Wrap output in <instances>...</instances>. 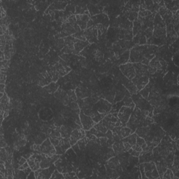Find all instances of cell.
<instances>
[{
	"mask_svg": "<svg viewBox=\"0 0 179 179\" xmlns=\"http://www.w3.org/2000/svg\"><path fill=\"white\" fill-rule=\"evenodd\" d=\"M154 48L155 46L151 45H136L132 48L130 52V63H139L144 58H148L150 60L154 57Z\"/></svg>",
	"mask_w": 179,
	"mask_h": 179,
	"instance_id": "6da1fadb",
	"label": "cell"
},
{
	"mask_svg": "<svg viewBox=\"0 0 179 179\" xmlns=\"http://www.w3.org/2000/svg\"><path fill=\"white\" fill-rule=\"evenodd\" d=\"M144 118H145V117L143 116L141 110L135 106L131 116H130L128 122H127L126 126L130 128L133 132H134L135 130L139 126V125L144 120Z\"/></svg>",
	"mask_w": 179,
	"mask_h": 179,
	"instance_id": "7a4b0ae2",
	"label": "cell"
},
{
	"mask_svg": "<svg viewBox=\"0 0 179 179\" xmlns=\"http://www.w3.org/2000/svg\"><path fill=\"white\" fill-rule=\"evenodd\" d=\"M134 109V107L123 106L119 110L118 113V120L121 123L122 126H126L127 122H128Z\"/></svg>",
	"mask_w": 179,
	"mask_h": 179,
	"instance_id": "3957f363",
	"label": "cell"
},
{
	"mask_svg": "<svg viewBox=\"0 0 179 179\" xmlns=\"http://www.w3.org/2000/svg\"><path fill=\"white\" fill-rule=\"evenodd\" d=\"M144 169V174L148 178H159L160 176L156 169L155 163L153 161L149 162L143 163Z\"/></svg>",
	"mask_w": 179,
	"mask_h": 179,
	"instance_id": "277c9868",
	"label": "cell"
},
{
	"mask_svg": "<svg viewBox=\"0 0 179 179\" xmlns=\"http://www.w3.org/2000/svg\"><path fill=\"white\" fill-rule=\"evenodd\" d=\"M118 120V113L111 112V114H106L105 116L102 120V122L108 130H113V129L116 127V124Z\"/></svg>",
	"mask_w": 179,
	"mask_h": 179,
	"instance_id": "5b68a950",
	"label": "cell"
},
{
	"mask_svg": "<svg viewBox=\"0 0 179 179\" xmlns=\"http://www.w3.org/2000/svg\"><path fill=\"white\" fill-rule=\"evenodd\" d=\"M95 108L98 113L106 115L112 109V105L107 100H104V99H101L95 103Z\"/></svg>",
	"mask_w": 179,
	"mask_h": 179,
	"instance_id": "8992f818",
	"label": "cell"
},
{
	"mask_svg": "<svg viewBox=\"0 0 179 179\" xmlns=\"http://www.w3.org/2000/svg\"><path fill=\"white\" fill-rule=\"evenodd\" d=\"M41 153L51 157L56 154V150L49 139H46L40 145Z\"/></svg>",
	"mask_w": 179,
	"mask_h": 179,
	"instance_id": "52a82bcc",
	"label": "cell"
},
{
	"mask_svg": "<svg viewBox=\"0 0 179 179\" xmlns=\"http://www.w3.org/2000/svg\"><path fill=\"white\" fill-rule=\"evenodd\" d=\"M120 69L122 73L126 76L128 79L130 80V81H132L136 76V73H135V70L132 63L128 62V63L122 64L120 66Z\"/></svg>",
	"mask_w": 179,
	"mask_h": 179,
	"instance_id": "ba28073f",
	"label": "cell"
},
{
	"mask_svg": "<svg viewBox=\"0 0 179 179\" xmlns=\"http://www.w3.org/2000/svg\"><path fill=\"white\" fill-rule=\"evenodd\" d=\"M79 118L80 120H81V125H82V128L85 131L90 130L91 128H93L94 125H95V122L92 120V118L85 115L83 112L79 113Z\"/></svg>",
	"mask_w": 179,
	"mask_h": 179,
	"instance_id": "9c48e42d",
	"label": "cell"
},
{
	"mask_svg": "<svg viewBox=\"0 0 179 179\" xmlns=\"http://www.w3.org/2000/svg\"><path fill=\"white\" fill-rule=\"evenodd\" d=\"M83 34L85 36V38L89 43L95 42L98 37V32H97V29L95 26L86 28L85 30H83Z\"/></svg>",
	"mask_w": 179,
	"mask_h": 179,
	"instance_id": "30bf717a",
	"label": "cell"
},
{
	"mask_svg": "<svg viewBox=\"0 0 179 179\" xmlns=\"http://www.w3.org/2000/svg\"><path fill=\"white\" fill-rule=\"evenodd\" d=\"M42 159V154H34L31 155L30 158L27 159V162L29 167L32 171L38 170L40 169V162Z\"/></svg>",
	"mask_w": 179,
	"mask_h": 179,
	"instance_id": "8fae6325",
	"label": "cell"
},
{
	"mask_svg": "<svg viewBox=\"0 0 179 179\" xmlns=\"http://www.w3.org/2000/svg\"><path fill=\"white\" fill-rule=\"evenodd\" d=\"M85 136V131L83 128L74 129L72 131L69 137V141L71 146L76 144L78 141L82 138Z\"/></svg>",
	"mask_w": 179,
	"mask_h": 179,
	"instance_id": "7c38bea8",
	"label": "cell"
},
{
	"mask_svg": "<svg viewBox=\"0 0 179 179\" xmlns=\"http://www.w3.org/2000/svg\"><path fill=\"white\" fill-rule=\"evenodd\" d=\"M132 81L135 85L138 90L141 91L148 84L149 78L148 76H135Z\"/></svg>",
	"mask_w": 179,
	"mask_h": 179,
	"instance_id": "4fadbf2b",
	"label": "cell"
},
{
	"mask_svg": "<svg viewBox=\"0 0 179 179\" xmlns=\"http://www.w3.org/2000/svg\"><path fill=\"white\" fill-rule=\"evenodd\" d=\"M76 23L77 25L79 26L81 30H85L87 28V23L90 20L89 14H80V15H76Z\"/></svg>",
	"mask_w": 179,
	"mask_h": 179,
	"instance_id": "5bb4252c",
	"label": "cell"
},
{
	"mask_svg": "<svg viewBox=\"0 0 179 179\" xmlns=\"http://www.w3.org/2000/svg\"><path fill=\"white\" fill-rule=\"evenodd\" d=\"M134 68L136 73V76H148V66L139 63L133 64Z\"/></svg>",
	"mask_w": 179,
	"mask_h": 179,
	"instance_id": "9a60e30c",
	"label": "cell"
},
{
	"mask_svg": "<svg viewBox=\"0 0 179 179\" xmlns=\"http://www.w3.org/2000/svg\"><path fill=\"white\" fill-rule=\"evenodd\" d=\"M55 97L59 100V101H61L62 102V104L66 106L69 104V103L71 102L69 98L68 95H67V93L66 92H64V90L61 89H58L57 91L54 93Z\"/></svg>",
	"mask_w": 179,
	"mask_h": 179,
	"instance_id": "2e32d148",
	"label": "cell"
},
{
	"mask_svg": "<svg viewBox=\"0 0 179 179\" xmlns=\"http://www.w3.org/2000/svg\"><path fill=\"white\" fill-rule=\"evenodd\" d=\"M106 166L110 169L116 170L117 172L118 170H121L120 162H119L118 158H116V157H112V158H111V159L108 160L107 164Z\"/></svg>",
	"mask_w": 179,
	"mask_h": 179,
	"instance_id": "e0dca14e",
	"label": "cell"
},
{
	"mask_svg": "<svg viewBox=\"0 0 179 179\" xmlns=\"http://www.w3.org/2000/svg\"><path fill=\"white\" fill-rule=\"evenodd\" d=\"M89 44V42L87 41H81L78 40L76 43H74V49H73V54L78 55L84 50Z\"/></svg>",
	"mask_w": 179,
	"mask_h": 179,
	"instance_id": "ac0fdd59",
	"label": "cell"
},
{
	"mask_svg": "<svg viewBox=\"0 0 179 179\" xmlns=\"http://www.w3.org/2000/svg\"><path fill=\"white\" fill-rule=\"evenodd\" d=\"M53 159L48 155L42 154V159L40 162V169H47L53 164Z\"/></svg>",
	"mask_w": 179,
	"mask_h": 179,
	"instance_id": "d6986e66",
	"label": "cell"
},
{
	"mask_svg": "<svg viewBox=\"0 0 179 179\" xmlns=\"http://www.w3.org/2000/svg\"><path fill=\"white\" fill-rule=\"evenodd\" d=\"M150 125H140V127L136 128L135 130L136 134L138 136H140L141 138H145L147 136L148 134L150 132Z\"/></svg>",
	"mask_w": 179,
	"mask_h": 179,
	"instance_id": "ffe728a7",
	"label": "cell"
},
{
	"mask_svg": "<svg viewBox=\"0 0 179 179\" xmlns=\"http://www.w3.org/2000/svg\"><path fill=\"white\" fill-rule=\"evenodd\" d=\"M112 148L113 151L114 152V153L116 155H121V154L125 152V147H124L123 143H122V141L114 142L112 145Z\"/></svg>",
	"mask_w": 179,
	"mask_h": 179,
	"instance_id": "44dd1931",
	"label": "cell"
},
{
	"mask_svg": "<svg viewBox=\"0 0 179 179\" xmlns=\"http://www.w3.org/2000/svg\"><path fill=\"white\" fill-rule=\"evenodd\" d=\"M139 162L141 163H145V162H149L153 160V151L150 152H144L142 151L140 153L139 155Z\"/></svg>",
	"mask_w": 179,
	"mask_h": 179,
	"instance_id": "7402d4cb",
	"label": "cell"
},
{
	"mask_svg": "<svg viewBox=\"0 0 179 179\" xmlns=\"http://www.w3.org/2000/svg\"><path fill=\"white\" fill-rule=\"evenodd\" d=\"M75 93L78 99H85L88 97L87 90L83 86H78L75 90Z\"/></svg>",
	"mask_w": 179,
	"mask_h": 179,
	"instance_id": "603a6c76",
	"label": "cell"
},
{
	"mask_svg": "<svg viewBox=\"0 0 179 179\" xmlns=\"http://www.w3.org/2000/svg\"><path fill=\"white\" fill-rule=\"evenodd\" d=\"M72 131H73V129L71 127L66 126V125H62L60 127V134L62 138L69 139Z\"/></svg>",
	"mask_w": 179,
	"mask_h": 179,
	"instance_id": "cb8c5ba5",
	"label": "cell"
},
{
	"mask_svg": "<svg viewBox=\"0 0 179 179\" xmlns=\"http://www.w3.org/2000/svg\"><path fill=\"white\" fill-rule=\"evenodd\" d=\"M62 149V152L63 153H65L67 150H68L69 148L71 146L70 144V141H69V139H67V138H61L60 141H59V144L58 145Z\"/></svg>",
	"mask_w": 179,
	"mask_h": 179,
	"instance_id": "d4e9b609",
	"label": "cell"
},
{
	"mask_svg": "<svg viewBox=\"0 0 179 179\" xmlns=\"http://www.w3.org/2000/svg\"><path fill=\"white\" fill-rule=\"evenodd\" d=\"M9 99L7 97V95H6V93L4 94V96L1 98V111H9Z\"/></svg>",
	"mask_w": 179,
	"mask_h": 179,
	"instance_id": "484cf974",
	"label": "cell"
},
{
	"mask_svg": "<svg viewBox=\"0 0 179 179\" xmlns=\"http://www.w3.org/2000/svg\"><path fill=\"white\" fill-rule=\"evenodd\" d=\"M124 85H125V86L126 87L127 90H128L130 93L132 94V95L136 94L138 92V91H139L137 88H136V86H135V85L132 83V81H130V80L128 79V81Z\"/></svg>",
	"mask_w": 179,
	"mask_h": 179,
	"instance_id": "4316f807",
	"label": "cell"
},
{
	"mask_svg": "<svg viewBox=\"0 0 179 179\" xmlns=\"http://www.w3.org/2000/svg\"><path fill=\"white\" fill-rule=\"evenodd\" d=\"M137 134L136 133H132V134H130L127 137L123 138L122 141H125V142H128L132 146H134L136 144V138H137Z\"/></svg>",
	"mask_w": 179,
	"mask_h": 179,
	"instance_id": "83f0119b",
	"label": "cell"
},
{
	"mask_svg": "<svg viewBox=\"0 0 179 179\" xmlns=\"http://www.w3.org/2000/svg\"><path fill=\"white\" fill-rule=\"evenodd\" d=\"M132 133L134 132L127 126L121 127V129H120V134H121L122 138L127 137V136H128L129 135L132 134Z\"/></svg>",
	"mask_w": 179,
	"mask_h": 179,
	"instance_id": "f1b7e54d",
	"label": "cell"
},
{
	"mask_svg": "<svg viewBox=\"0 0 179 179\" xmlns=\"http://www.w3.org/2000/svg\"><path fill=\"white\" fill-rule=\"evenodd\" d=\"M45 90L49 93H55L58 90V85L55 83H51L45 87Z\"/></svg>",
	"mask_w": 179,
	"mask_h": 179,
	"instance_id": "f546056e",
	"label": "cell"
},
{
	"mask_svg": "<svg viewBox=\"0 0 179 179\" xmlns=\"http://www.w3.org/2000/svg\"><path fill=\"white\" fill-rule=\"evenodd\" d=\"M49 136L51 137H57V138H61V134H60V127H56L52 129V131L50 134Z\"/></svg>",
	"mask_w": 179,
	"mask_h": 179,
	"instance_id": "4dcf8cb0",
	"label": "cell"
},
{
	"mask_svg": "<svg viewBox=\"0 0 179 179\" xmlns=\"http://www.w3.org/2000/svg\"><path fill=\"white\" fill-rule=\"evenodd\" d=\"M94 128H95V129H96L97 130H98V131L104 133V134H106V132H107L108 129L106 128V127L104 126V125H103V123L102 122V121H100V122H98V123H96L95 125H94Z\"/></svg>",
	"mask_w": 179,
	"mask_h": 179,
	"instance_id": "1f68e13d",
	"label": "cell"
},
{
	"mask_svg": "<svg viewBox=\"0 0 179 179\" xmlns=\"http://www.w3.org/2000/svg\"><path fill=\"white\" fill-rule=\"evenodd\" d=\"M89 141H90L87 139V138L85 137H85L82 138V139H80V140L78 141V142H77V144H78V146H79L80 150H83V149H84L85 148L86 146H87V143H88Z\"/></svg>",
	"mask_w": 179,
	"mask_h": 179,
	"instance_id": "d6a6232c",
	"label": "cell"
},
{
	"mask_svg": "<svg viewBox=\"0 0 179 179\" xmlns=\"http://www.w3.org/2000/svg\"><path fill=\"white\" fill-rule=\"evenodd\" d=\"M45 139H46V135H45V134L43 133V134H39L36 137L35 141H34V144H38V145H41Z\"/></svg>",
	"mask_w": 179,
	"mask_h": 179,
	"instance_id": "836d02e7",
	"label": "cell"
},
{
	"mask_svg": "<svg viewBox=\"0 0 179 179\" xmlns=\"http://www.w3.org/2000/svg\"><path fill=\"white\" fill-rule=\"evenodd\" d=\"M90 132L92 133V134L95 135V136H97V138H101V137H104L105 136V134H104V133L98 131V130H97L96 129H95V128H92L90 129V130H89Z\"/></svg>",
	"mask_w": 179,
	"mask_h": 179,
	"instance_id": "e575fe53",
	"label": "cell"
},
{
	"mask_svg": "<svg viewBox=\"0 0 179 179\" xmlns=\"http://www.w3.org/2000/svg\"><path fill=\"white\" fill-rule=\"evenodd\" d=\"M64 45H65V43H64V39H59L57 40H56L55 43V47L58 49L61 50V49H63Z\"/></svg>",
	"mask_w": 179,
	"mask_h": 179,
	"instance_id": "d590c367",
	"label": "cell"
},
{
	"mask_svg": "<svg viewBox=\"0 0 179 179\" xmlns=\"http://www.w3.org/2000/svg\"><path fill=\"white\" fill-rule=\"evenodd\" d=\"M67 95H68L69 98L71 102H77V98L76 93H75V91L73 90H69L67 92Z\"/></svg>",
	"mask_w": 179,
	"mask_h": 179,
	"instance_id": "8d00e7d4",
	"label": "cell"
},
{
	"mask_svg": "<svg viewBox=\"0 0 179 179\" xmlns=\"http://www.w3.org/2000/svg\"><path fill=\"white\" fill-rule=\"evenodd\" d=\"M174 175L173 174L172 171L171 170V169H167L166 170V172H164V174H163L162 178L164 179H172L174 178Z\"/></svg>",
	"mask_w": 179,
	"mask_h": 179,
	"instance_id": "74e56055",
	"label": "cell"
},
{
	"mask_svg": "<svg viewBox=\"0 0 179 179\" xmlns=\"http://www.w3.org/2000/svg\"><path fill=\"white\" fill-rule=\"evenodd\" d=\"M105 116H106V114H100V113H97L96 115L92 118V120H94L95 124L98 123V122H100V121L102 120V119L105 117Z\"/></svg>",
	"mask_w": 179,
	"mask_h": 179,
	"instance_id": "f35d334b",
	"label": "cell"
},
{
	"mask_svg": "<svg viewBox=\"0 0 179 179\" xmlns=\"http://www.w3.org/2000/svg\"><path fill=\"white\" fill-rule=\"evenodd\" d=\"M85 137L88 139L89 141H96L97 140V137L95 136V135L92 134V133L90 132L89 130L87 131H85Z\"/></svg>",
	"mask_w": 179,
	"mask_h": 179,
	"instance_id": "ab89813d",
	"label": "cell"
},
{
	"mask_svg": "<svg viewBox=\"0 0 179 179\" xmlns=\"http://www.w3.org/2000/svg\"><path fill=\"white\" fill-rule=\"evenodd\" d=\"M51 178H64V177L62 173L59 172L57 169H55L54 172L53 173V174H52Z\"/></svg>",
	"mask_w": 179,
	"mask_h": 179,
	"instance_id": "60d3db41",
	"label": "cell"
},
{
	"mask_svg": "<svg viewBox=\"0 0 179 179\" xmlns=\"http://www.w3.org/2000/svg\"><path fill=\"white\" fill-rule=\"evenodd\" d=\"M128 18L130 21L134 22L135 20H137V18H138V13L130 11V13H129V15H128Z\"/></svg>",
	"mask_w": 179,
	"mask_h": 179,
	"instance_id": "b9f144b4",
	"label": "cell"
},
{
	"mask_svg": "<svg viewBox=\"0 0 179 179\" xmlns=\"http://www.w3.org/2000/svg\"><path fill=\"white\" fill-rule=\"evenodd\" d=\"M62 138V137H61ZM61 138H57V137H51V136H49V139L51 141V142L52 143L53 146L55 147L59 145V141H60Z\"/></svg>",
	"mask_w": 179,
	"mask_h": 179,
	"instance_id": "7bdbcfd3",
	"label": "cell"
},
{
	"mask_svg": "<svg viewBox=\"0 0 179 179\" xmlns=\"http://www.w3.org/2000/svg\"><path fill=\"white\" fill-rule=\"evenodd\" d=\"M152 14V12L150 11H139L138 16L141 17V18H146L148 15H150Z\"/></svg>",
	"mask_w": 179,
	"mask_h": 179,
	"instance_id": "ee69618b",
	"label": "cell"
},
{
	"mask_svg": "<svg viewBox=\"0 0 179 179\" xmlns=\"http://www.w3.org/2000/svg\"><path fill=\"white\" fill-rule=\"evenodd\" d=\"M69 106H70V108L73 110V111H77V110L80 109L77 102H71L69 104Z\"/></svg>",
	"mask_w": 179,
	"mask_h": 179,
	"instance_id": "f6af8a7d",
	"label": "cell"
},
{
	"mask_svg": "<svg viewBox=\"0 0 179 179\" xmlns=\"http://www.w3.org/2000/svg\"><path fill=\"white\" fill-rule=\"evenodd\" d=\"M63 175H64V178H77L76 174L73 172L65 173V174H63Z\"/></svg>",
	"mask_w": 179,
	"mask_h": 179,
	"instance_id": "bcb514c9",
	"label": "cell"
},
{
	"mask_svg": "<svg viewBox=\"0 0 179 179\" xmlns=\"http://www.w3.org/2000/svg\"><path fill=\"white\" fill-rule=\"evenodd\" d=\"M146 143L145 141V139H144V138H141L140 137V136H137V138H136V144L138 146H142L143 145H144V144Z\"/></svg>",
	"mask_w": 179,
	"mask_h": 179,
	"instance_id": "7dc6e473",
	"label": "cell"
},
{
	"mask_svg": "<svg viewBox=\"0 0 179 179\" xmlns=\"http://www.w3.org/2000/svg\"><path fill=\"white\" fill-rule=\"evenodd\" d=\"M104 57V55L102 52H100V51H97L96 53H95V59H97V61H100L101 59H102V58Z\"/></svg>",
	"mask_w": 179,
	"mask_h": 179,
	"instance_id": "c3c4849f",
	"label": "cell"
},
{
	"mask_svg": "<svg viewBox=\"0 0 179 179\" xmlns=\"http://www.w3.org/2000/svg\"><path fill=\"white\" fill-rule=\"evenodd\" d=\"M1 69H7L9 64V59H5V60H4L3 62H1Z\"/></svg>",
	"mask_w": 179,
	"mask_h": 179,
	"instance_id": "681fc988",
	"label": "cell"
},
{
	"mask_svg": "<svg viewBox=\"0 0 179 179\" xmlns=\"http://www.w3.org/2000/svg\"><path fill=\"white\" fill-rule=\"evenodd\" d=\"M6 78H7V75H6V71H1V84H4L6 81Z\"/></svg>",
	"mask_w": 179,
	"mask_h": 179,
	"instance_id": "f907efd6",
	"label": "cell"
},
{
	"mask_svg": "<svg viewBox=\"0 0 179 179\" xmlns=\"http://www.w3.org/2000/svg\"><path fill=\"white\" fill-rule=\"evenodd\" d=\"M105 136L109 140H112L113 141V132L112 130H108L107 132H106V134H105Z\"/></svg>",
	"mask_w": 179,
	"mask_h": 179,
	"instance_id": "816d5d0a",
	"label": "cell"
},
{
	"mask_svg": "<svg viewBox=\"0 0 179 179\" xmlns=\"http://www.w3.org/2000/svg\"><path fill=\"white\" fill-rule=\"evenodd\" d=\"M122 143H123V145H124V147H125V151H129V150H130V149L132 148V146L130 145V144H129L128 142H125V141H122Z\"/></svg>",
	"mask_w": 179,
	"mask_h": 179,
	"instance_id": "f5cc1de1",
	"label": "cell"
},
{
	"mask_svg": "<svg viewBox=\"0 0 179 179\" xmlns=\"http://www.w3.org/2000/svg\"><path fill=\"white\" fill-rule=\"evenodd\" d=\"M132 149L134 150H136V151L137 152H139V153H141V152H142V148H141V147L138 146L137 144H135L134 146H133L132 147Z\"/></svg>",
	"mask_w": 179,
	"mask_h": 179,
	"instance_id": "db71d44e",
	"label": "cell"
},
{
	"mask_svg": "<svg viewBox=\"0 0 179 179\" xmlns=\"http://www.w3.org/2000/svg\"><path fill=\"white\" fill-rule=\"evenodd\" d=\"M29 164H28L27 162H26L25 163V164H23V165L19 166V167H18V169H20V170L24 171L25 169H27V167H29Z\"/></svg>",
	"mask_w": 179,
	"mask_h": 179,
	"instance_id": "11a10c76",
	"label": "cell"
},
{
	"mask_svg": "<svg viewBox=\"0 0 179 179\" xmlns=\"http://www.w3.org/2000/svg\"><path fill=\"white\" fill-rule=\"evenodd\" d=\"M26 162H27V160L25 158H24V157H23V158H22L20 160L19 162H18V164H19V166H21V165H23V164H25Z\"/></svg>",
	"mask_w": 179,
	"mask_h": 179,
	"instance_id": "9f6ffc18",
	"label": "cell"
},
{
	"mask_svg": "<svg viewBox=\"0 0 179 179\" xmlns=\"http://www.w3.org/2000/svg\"><path fill=\"white\" fill-rule=\"evenodd\" d=\"M71 146H72V148H73V150H74L76 153H78V151H79L80 148H79V146H78V144H77V143L76 144H74V145Z\"/></svg>",
	"mask_w": 179,
	"mask_h": 179,
	"instance_id": "6f0895ef",
	"label": "cell"
},
{
	"mask_svg": "<svg viewBox=\"0 0 179 179\" xmlns=\"http://www.w3.org/2000/svg\"><path fill=\"white\" fill-rule=\"evenodd\" d=\"M6 146H7V144H6V142H4V139H1V147L5 148Z\"/></svg>",
	"mask_w": 179,
	"mask_h": 179,
	"instance_id": "680465c9",
	"label": "cell"
},
{
	"mask_svg": "<svg viewBox=\"0 0 179 179\" xmlns=\"http://www.w3.org/2000/svg\"><path fill=\"white\" fill-rule=\"evenodd\" d=\"M1 93H4V89H5L6 85L4 84H1Z\"/></svg>",
	"mask_w": 179,
	"mask_h": 179,
	"instance_id": "91938a15",
	"label": "cell"
}]
</instances>
